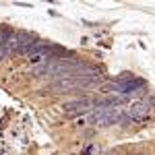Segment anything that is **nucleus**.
<instances>
[{
  "mask_svg": "<svg viewBox=\"0 0 155 155\" xmlns=\"http://www.w3.org/2000/svg\"><path fill=\"white\" fill-rule=\"evenodd\" d=\"M120 110H110V107H97L93 110V114L87 118L89 124H95L99 128H107V126H114V124H118L120 120Z\"/></svg>",
  "mask_w": 155,
  "mask_h": 155,
  "instance_id": "f257e3e1",
  "label": "nucleus"
},
{
  "mask_svg": "<svg viewBox=\"0 0 155 155\" xmlns=\"http://www.w3.org/2000/svg\"><path fill=\"white\" fill-rule=\"evenodd\" d=\"M37 39L33 33H27V31H15V35L11 39V54H21V56H27L29 50L35 46Z\"/></svg>",
  "mask_w": 155,
  "mask_h": 155,
  "instance_id": "f03ea898",
  "label": "nucleus"
},
{
  "mask_svg": "<svg viewBox=\"0 0 155 155\" xmlns=\"http://www.w3.org/2000/svg\"><path fill=\"white\" fill-rule=\"evenodd\" d=\"M97 101L95 99H74V101H68V104H64L62 110L66 112V116H71V118H77V116H81L85 112H89L91 107H95Z\"/></svg>",
  "mask_w": 155,
  "mask_h": 155,
  "instance_id": "7ed1b4c3",
  "label": "nucleus"
},
{
  "mask_svg": "<svg viewBox=\"0 0 155 155\" xmlns=\"http://www.w3.org/2000/svg\"><path fill=\"white\" fill-rule=\"evenodd\" d=\"M149 112H151V104H149L147 99H139V101H132L130 104V110H128L126 114L137 122V120H147Z\"/></svg>",
  "mask_w": 155,
  "mask_h": 155,
  "instance_id": "20e7f679",
  "label": "nucleus"
},
{
  "mask_svg": "<svg viewBox=\"0 0 155 155\" xmlns=\"http://www.w3.org/2000/svg\"><path fill=\"white\" fill-rule=\"evenodd\" d=\"M147 101H149V104H151V107L155 106V97H149V99H147Z\"/></svg>",
  "mask_w": 155,
  "mask_h": 155,
  "instance_id": "39448f33",
  "label": "nucleus"
}]
</instances>
